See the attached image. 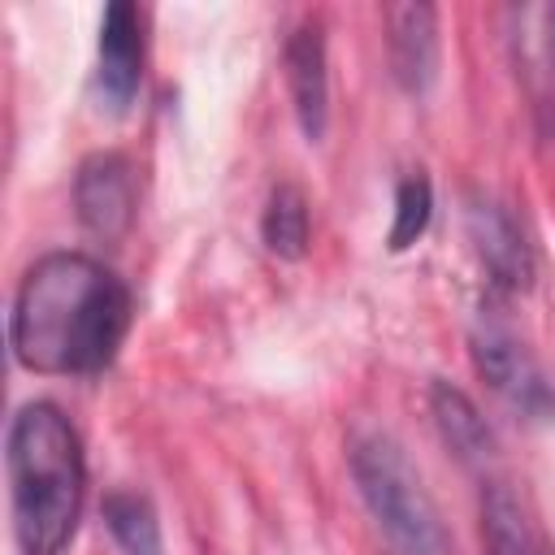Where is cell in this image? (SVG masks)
<instances>
[{
    "mask_svg": "<svg viewBox=\"0 0 555 555\" xmlns=\"http://www.w3.org/2000/svg\"><path fill=\"white\" fill-rule=\"evenodd\" d=\"M126 330V282L82 251H52L35 260L9 317L17 364L43 377H87L108 369Z\"/></svg>",
    "mask_w": 555,
    "mask_h": 555,
    "instance_id": "cell-1",
    "label": "cell"
},
{
    "mask_svg": "<svg viewBox=\"0 0 555 555\" xmlns=\"http://www.w3.org/2000/svg\"><path fill=\"white\" fill-rule=\"evenodd\" d=\"M82 442L52 403H26L9 425V494L22 555H61L82 516Z\"/></svg>",
    "mask_w": 555,
    "mask_h": 555,
    "instance_id": "cell-2",
    "label": "cell"
},
{
    "mask_svg": "<svg viewBox=\"0 0 555 555\" xmlns=\"http://www.w3.org/2000/svg\"><path fill=\"white\" fill-rule=\"evenodd\" d=\"M347 460L356 490L395 555H447V529L438 520V507L408 451L390 434H360Z\"/></svg>",
    "mask_w": 555,
    "mask_h": 555,
    "instance_id": "cell-3",
    "label": "cell"
},
{
    "mask_svg": "<svg viewBox=\"0 0 555 555\" xmlns=\"http://www.w3.org/2000/svg\"><path fill=\"white\" fill-rule=\"evenodd\" d=\"M473 364L481 373V382L516 412L529 421H546L555 412V390L542 373V364L533 360V351L494 317H481L473 330Z\"/></svg>",
    "mask_w": 555,
    "mask_h": 555,
    "instance_id": "cell-4",
    "label": "cell"
},
{
    "mask_svg": "<svg viewBox=\"0 0 555 555\" xmlns=\"http://www.w3.org/2000/svg\"><path fill=\"white\" fill-rule=\"evenodd\" d=\"M134 165L121 152H91L74 173V212L91 238H121L134 221Z\"/></svg>",
    "mask_w": 555,
    "mask_h": 555,
    "instance_id": "cell-5",
    "label": "cell"
},
{
    "mask_svg": "<svg viewBox=\"0 0 555 555\" xmlns=\"http://www.w3.org/2000/svg\"><path fill=\"white\" fill-rule=\"evenodd\" d=\"M143 82V22L130 0H113L100 17L95 91L108 113H126Z\"/></svg>",
    "mask_w": 555,
    "mask_h": 555,
    "instance_id": "cell-6",
    "label": "cell"
},
{
    "mask_svg": "<svg viewBox=\"0 0 555 555\" xmlns=\"http://www.w3.org/2000/svg\"><path fill=\"white\" fill-rule=\"evenodd\" d=\"M464 225H468V238H473L477 260L494 278V286H503V291H529V282H533V251H529L520 225L512 221V212L503 204L477 195V199H468Z\"/></svg>",
    "mask_w": 555,
    "mask_h": 555,
    "instance_id": "cell-7",
    "label": "cell"
},
{
    "mask_svg": "<svg viewBox=\"0 0 555 555\" xmlns=\"http://www.w3.org/2000/svg\"><path fill=\"white\" fill-rule=\"evenodd\" d=\"M386 52L390 74L408 95H425L438 78V9L434 4H390L386 9Z\"/></svg>",
    "mask_w": 555,
    "mask_h": 555,
    "instance_id": "cell-8",
    "label": "cell"
},
{
    "mask_svg": "<svg viewBox=\"0 0 555 555\" xmlns=\"http://www.w3.org/2000/svg\"><path fill=\"white\" fill-rule=\"evenodd\" d=\"M286 87L304 139L321 143L330 126V74H325V35L317 22H304L286 39Z\"/></svg>",
    "mask_w": 555,
    "mask_h": 555,
    "instance_id": "cell-9",
    "label": "cell"
},
{
    "mask_svg": "<svg viewBox=\"0 0 555 555\" xmlns=\"http://www.w3.org/2000/svg\"><path fill=\"white\" fill-rule=\"evenodd\" d=\"M429 416H434L442 442L455 451V460H464V464H473V468L490 464V455H494V434H490L486 416L477 412V403H473L460 386L434 382V386H429Z\"/></svg>",
    "mask_w": 555,
    "mask_h": 555,
    "instance_id": "cell-10",
    "label": "cell"
},
{
    "mask_svg": "<svg viewBox=\"0 0 555 555\" xmlns=\"http://www.w3.org/2000/svg\"><path fill=\"white\" fill-rule=\"evenodd\" d=\"M308 199L295 182H278L264 199V217H260V238L278 260H299L308 251Z\"/></svg>",
    "mask_w": 555,
    "mask_h": 555,
    "instance_id": "cell-11",
    "label": "cell"
},
{
    "mask_svg": "<svg viewBox=\"0 0 555 555\" xmlns=\"http://www.w3.org/2000/svg\"><path fill=\"white\" fill-rule=\"evenodd\" d=\"M104 525L113 533V542L121 546V555H165L160 542V520L152 512V503L134 490H113L104 499Z\"/></svg>",
    "mask_w": 555,
    "mask_h": 555,
    "instance_id": "cell-12",
    "label": "cell"
},
{
    "mask_svg": "<svg viewBox=\"0 0 555 555\" xmlns=\"http://www.w3.org/2000/svg\"><path fill=\"white\" fill-rule=\"evenodd\" d=\"M481 525H486V546L490 555H533V538L525 525V512L516 494L503 481H490L481 494Z\"/></svg>",
    "mask_w": 555,
    "mask_h": 555,
    "instance_id": "cell-13",
    "label": "cell"
},
{
    "mask_svg": "<svg viewBox=\"0 0 555 555\" xmlns=\"http://www.w3.org/2000/svg\"><path fill=\"white\" fill-rule=\"evenodd\" d=\"M429 217H434V186L416 169V173L399 178V186H395V221H390L386 247L390 251H408L429 230Z\"/></svg>",
    "mask_w": 555,
    "mask_h": 555,
    "instance_id": "cell-14",
    "label": "cell"
},
{
    "mask_svg": "<svg viewBox=\"0 0 555 555\" xmlns=\"http://www.w3.org/2000/svg\"><path fill=\"white\" fill-rule=\"evenodd\" d=\"M551 30H555V13H551Z\"/></svg>",
    "mask_w": 555,
    "mask_h": 555,
    "instance_id": "cell-15",
    "label": "cell"
}]
</instances>
